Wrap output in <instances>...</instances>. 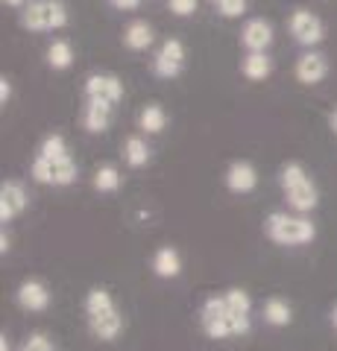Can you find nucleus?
Masks as SVG:
<instances>
[{"mask_svg":"<svg viewBox=\"0 0 337 351\" xmlns=\"http://www.w3.org/2000/svg\"><path fill=\"white\" fill-rule=\"evenodd\" d=\"M249 302L246 290H229L223 295H211L200 307V328L209 339H226V337H244L249 334Z\"/></svg>","mask_w":337,"mask_h":351,"instance_id":"obj_1","label":"nucleus"},{"mask_svg":"<svg viewBox=\"0 0 337 351\" xmlns=\"http://www.w3.org/2000/svg\"><path fill=\"white\" fill-rule=\"evenodd\" d=\"M85 316H89L91 334L100 339V343H112V339H117V334L124 331V316L106 287L89 290V295H85Z\"/></svg>","mask_w":337,"mask_h":351,"instance_id":"obj_2","label":"nucleus"},{"mask_svg":"<svg viewBox=\"0 0 337 351\" xmlns=\"http://www.w3.org/2000/svg\"><path fill=\"white\" fill-rule=\"evenodd\" d=\"M279 184L285 191V199L297 214H308L317 208L320 202V193H317V184H314L311 173L302 167L299 161H288L285 167L279 170Z\"/></svg>","mask_w":337,"mask_h":351,"instance_id":"obj_3","label":"nucleus"},{"mask_svg":"<svg viewBox=\"0 0 337 351\" xmlns=\"http://www.w3.org/2000/svg\"><path fill=\"white\" fill-rule=\"evenodd\" d=\"M264 234L276 246H305L317 237V228H314V223L305 214L273 211L264 219Z\"/></svg>","mask_w":337,"mask_h":351,"instance_id":"obj_4","label":"nucleus"},{"mask_svg":"<svg viewBox=\"0 0 337 351\" xmlns=\"http://www.w3.org/2000/svg\"><path fill=\"white\" fill-rule=\"evenodd\" d=\"M68 6L62 0H32L21 9V27L30 32H53L68 27Z\"/></svg>","mask_w":337,"mask_h":351,"instance_id":"obj_5","label":"nucleus"},{"mask_svg":"<svg viewBox=\"0 0 337 351\" xmlns=\"http://www.w3.org/2000/svg\"><path fill=\"white\" fill-rule=\"evenodd\" d=\"M30 176H32V182H38V184L68 188V184L77 182L80 167H77V161L71 158V152H68V156H59V158H41V156H36V158H32Z\"/></svg>","mask_w":337,"mask_h":351,"instance_id":"obj_6","label":"nucleus"},{"mask_svg":"<svg viewBox=\"0 0 337 351\" xmlns=\"http://www.w3.org/2000/svg\"><path fill=\"white\" fill-rule=\"evenodd\" d=\"M288 29L297 44L302 47H317V44L325 38V24L320 21V15H314L311 9H293L290 21H288Z\"/></svg>","mask_w":337,"mask_h":351,"instance_id":"obj_7","label":"nucleus"},{"mask_svg":"<svg viewBox=\"0 0 337 351\" xmlns=\"http://www.w3.org/2000/svg\"><path fill=\"white\" fill-rule=\"evenodd\" d=\"M185 59H188V53H185V44L179 38L161 41V47L153 59V73L161 76V80H176L185 71Z\"/></svg>","mask_w":337,"mask_h":351,"instance_id":"obj_8","label":"nucleus"},{"mask_svg":"<svg viewBox=\"0 0 337 351\" xmlns=\"http://www.w3.org/2000/svg\"><path fill=\"white\" fill-rule=\"evenodd\" d=\"M293 76H297V82L302 85H320L325 76H329V56L320 50H305L302 56L297 59V64H293Z\"/></svg>","mask_w":337,"mask_h":351,"instance_id":"obj_9","label":"nucleus"},{"mask_svg":"<svg viewBox=\"0 0 337 351\" xmlns=\"http://www.w3.org/2000/svg\"><path fill=\"white\" fill-rule=\"evenodd\" d=\"M82 94L100 97V100H108L117 106L124 100V82H121V76H115V73H89L85 76V85H82Z\"/></svg>","mask_w":337,"mask_h":351,"instance_id":"obj_10","label":"nucleus"},{"mask_svg":"<svg viewBox=\"0 0 337 351\" xmlns=\"http://www.w3.org/2000/svg\"><path fill=\"white\" fill-rule=\"evenodd\" d=\"M112 117H115V103L100 100V97H85V106H82V126L85 132L91 135H100L112 126Z\"/></svg>","mask_w":337,"mask_h":351,"instance_id":"obj_11","label":"nucleus"},{"mask_svg":"<svg viewBox=\"0 0 337 351\" xmlns=\"http://www.w3.org/2000/svg\"><path fill=\"white\" fill-rule=\"evenodd\" d=\"M27 205H30V199H27V191H24V184L21 182L9 179V182L0 184V223L3 226L24 214Z\"/></svg>","mask_w":337,"mask_h":351,"instance_id":"obj_12","label":"nucleus"},{"mask_svg":"<svg viewBox=\"0 0 337 351\" xmlns=\"http://www.w3.org/2000/svg\"><path fill=\"white\" fill-rule=\"evenodd\" d=\"M241 44L246 53H267V47L273 44V24L267 18H249L241 29Z\"/></svg>","mask_w":337,"mask_h":351,"instance_id":"obj_13","label":"nucleus"},{"mask_svg":"<svg viewBox=\"0 0 337 351\" xmlns=\"http://www.w3.org/2000/svg\"><path fill=\"white\" fill-rule=\"evenodd\" d=\"M15 299H18V304L24 307L27 313H41V311H47V307H50V290H47L45 281L27 278V281H21Z\"/></svg>","mask_w":337,"mask_h":351,"instance_id":"obj_14","label":"nucleus"},{"mask_svg":"<svg viewBox=\"0 0 337 351\" xmlns=\"http://www.w3.org/2000/svg\"><path fill=\"white\" fill-rule=\"evenodd\" d=\"M226 188L232 193H253L258 188V170L249 161H232L226 170Z\"/></svg>","mask_w":337,"mask_h":351,"instance_id":"obj_15","label":"nucleus"},{"mask_svg":"<svg viewBox=\"0 0 337 351\" xmlns=\"http://www.w3.org/2000/svg\"><path fill=\"white\" fill-rule=\"evenodd\" d=\"M121 38H124V47L126 50L141 53V50L153 47L156 32H153V24H147L144 18H135V21H129V24L124 27V36Z\"/></svg>","mask_w":337,"mask_h":351,"instance_id":"obj_16","label":"nucleus"},{"mask_svg":"<svg viewBox=\"0 0 337 351\" xmlns=\"http://www.w3.org/2000/svg\"><path fill=\"white\" fill-rule=\"evenodd\" d=\"M153 272L159 278H176L182 272V258L173 246H161L153 255Z\"/></svg>","mask_w":337,"mask_h":351,"instance_id":"obj_17","label":"nucleus"},{"mask_svg":"<svg viewBox=\"0 0 337 351\" xmlns=\"http://www.w3.org/2000/svg\"><path fill=\"white\" fill-rule=\"evenodd\" d=\"M165 126H167V112L159 103H150V106L141 108L138 129L144 132V135H159V132H165Z\"/></svg>","mask_w":337,"mask_h":351,"instance_id":"obj_18","label":"nucleus"},{"mask_svg":"<svg viewBox=\"0 0 337 351\" xmlns=\"http://www.w3.org/2000/svg\"><path fill=\"white\" fill-rule=\"evenodd\" d=\"M241 71L246 80H253V82H264L270 73H273V59L267 56V53H246L244 56V64H241Z\"/></svg>","mask_w":337,"mask_h":351,"instance_id":"obj_19","label":"nucleus"},{"mask_svg":"<svg viewBox=\"0 0 337 351\" xmlns=\"http://www.w3.org/2000/svg\"><path fill=\"white\" fill-rule=\"evenodd\" d=\"M124 161L132 170H141V167H147L150 164V147H147V141L141 135H129L124 141Z\"/></svg>","mask_w":337,"mask_h":351,"instance_id":"obj_20","label":"nucleus"},{"mask_svg":"<svg viewBox=\"0 0 337 351\" xmlns=\"http://www.w3.org/2000/svg\"><path fill=\"white\" fill-rule=\"evenodd\" d=\"M47 64L53 71H68L73 64V44L68 38H56L47 47Z\"/></svg>","mask_w":337,"mask_h":351,"instance_id":"obj_21","label":"nucleus"},{"mask_svg":"<svg viewBox=\"0 0 337 351\" xmlns=\"http://www.w3.org/2000/svg\"><path fill=\"white\" fill-rule=\"evenodd\" d=\"M290 319H293V311L285 299H267V304H264V322L267 325L285 328V325H290Z\"/></svg>","mask_w":337,"mask_h":351,"instance_id":"obj_22","label":"nucleus"},{"mask_svg":"<svg viewBox=\"0 0 337 351\" xmlns=\"http://www.w3.org/2000/svg\"><path fill=\"white\" fill-rule=\"evenodd\" d=\"M117 188H121V173H117L115 164H103V167L94 170V191L115 193Z\"/></svg>","mask_w":337,"mask_h":351,"instance_id":"obj_23","label":"nucleus"},{"mask_svg":"<svg viewBox=\"0 0 337 351\" xmlns=\"http://www.w3.org/2000/svg\"><path fill=\"white\" fill-rule=\"evenodd\" d=\"M38 156L41 158H59V156H68V144H65V138L62 135H47L45 141H41V147H38Z\"/></svg>","mask_w":337,"mask_h":351,"instance_id":"obj_24","label":"nucleus"},{"mask_svg":"<svg viewBox=\"0 0 337 351\" xmlns=\"http://www.w3.org/2000/svg\"><path fill=\"white\" fill-rule=\"evenodd\" d=\"M211 3L223 18H241L246 12V0H211Z\"/></svg>","mask_w":337,"mask_h":351,"instance_id":"obj_25","label":"nucleus"},{"mask_svg":"<svg viewBox=\"0 0 337 351\" xmlns=\"http://www.w3.org/2000/svg\"><path fill=\"white\" fill-rule=\"evenodd\" d=\"M197 6H200V0H167V9L176 18H191L197 12Z\"/></svg>","mask_w":337,"mask_h":351,"instance_id":"obj_26","label":"nucleus"},{"mask_svg":"<svg viewBox=\"0 0 337 351\" xmlns=\"http://www.w3.org/2000/svg\"><path fill=\"white\" fill-rule=\"evenodd\" d=\"M21 351H56V346H53V339L45 334H32Z\"/></svg>","mask_w":337,"mask_h":351,"instance_id":"obj_27","label":"nucleus"},{"mask_svg":"<svg viewBox=\"0 0 337 351\" xmlns=\"http://www.w3.org/2000/svg\"><path fill=\"white\" fill-rule=\"evenodd\" d=\"M9 97H12V82H9L6 76H0V106H6Z\"/></svg>","mask_w":337,"mask_h":351,"instance_id":"obj_28","label":"nucleus"},{"mask_svg":"<svg viewBox=\"0 0 337 351\" xmlns=\"http://www.w3.org/2000/svg\"><path fill=\"white\" fill-rule=\"evenodd\" d=\"M115 9H121V12H132V9L141 6V0H108Z\"/></svg>","mask_w":337,"mask_h":351,"instance_id":"obj_29","label":"nucleus"},{"mask_svg":"<svg viewBox=\"0 0 337 351\" xmlns=\"http://www.w3.org/2000/svg\"><path fill=\"white\" fill-rule=\"evenodd\" d=\"M329 129H332V135L337 138V106H334L332 112H329Z\"/></svg>","mask_w":337,"mask_h":351,"instance_id":"obj_30","label":"nucleus"},{"mask_svg":"<svg viewBox=\"0 0 337 351\" xmlns=\"http://www.w3.org/2000/svg\"><path fill=\"white\" fill-rule=\"evenodd\" d=\"M6 6H12V9H24L27 6V0H3Z\"/></svg>","mask_w":337,"mask_h":351,"instance_id":"obj_31","label":"nucleus"},{"mask_svg":"<svg viewBox=\"0 0 337 351\" xmlns=\"http://www.w3.org/2000/svg\"><path fill=\"white\" fill-rule=\"evenodd\" d=\"M0 252H3V255H6V252H9V237H6V232H3V234H0Z\"/></svg>","mask_w":337,"mask_h":351,"instance_id":"obj_32","label":"nucleus"},{"mask_svg":"<svg viewBox=\"0 0 337 351\" xmlns=\"http://www.w3.org/2000/svg\"><path fill=\"white\" fill-rule=\"evenodd\" d=\"M0 351H9V339H6V334L0 337Z\"/></svg>","mask_w":337,"mask_h":351,"instance_id":"obj_33","label":"nucleus"},{"mask_svg":"<svg viewBox=\"0 0 337 351\" xmlns=\"http://www.w3.org/2000/svg\"><path fill=\"white\" fill-rule=\"evenodd\" d=\"M332 325H334V328H337V304H334V307H332Z\"/></svg>","mask_w":337,"mask_h":351,"instance_id":"obj_34","label":"nucleus"}]
</instances>
